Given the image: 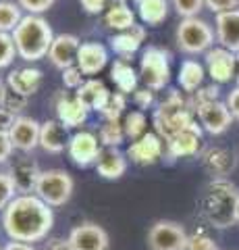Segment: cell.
I'll return each mask as SVG.
<instances>
[{"label":"cell","mask_w":239,"mask_h":250,"mask_svg":"<svg viewBox=\"0 0 239 250\" xmlns=\"http://www.w3.org/2000/svg\"><path fill=\"white\" fill-rule=\"evenodd\" d=\"M55 225V213L36 194H17L2 210V228L13 242H42Z\"/></svg>","instance_id":"obj_1"},{"label":"cell","mask_w":239,"mask_h":250,"mask_svg":"<svg viewBox=\"0 0 239 250\" xmlns=\"http://www.w3.org/2000/svg\"><path fill=\"white\" fill-rule=\"evenodd\" d=\"M237 207L239 190L225 177L212 179L200 198V215L217 229H227L237 223Z\"/></svg>","instance_id":"obj_2"},{"label":"cell","mask_w":239,"mask_h":250,"mask_svg":"<svg viewBox=\"0 0 239 250\" xmlns=\"http://www.w3.org/2000/svg\"><path fill=\"white\" fill-rule=\"evenodd\" d=\"M11 36L17 48V57L27 62H36L48 57L50 46L56 38L50 23L42 15H25Z\"/></svg>","instance_id":"obj_3"},{"label":"cell","mask_w":239,"mask_h":250,"mask_svg":"<svg viewBox=\"0 0 239 250\" xmlns=\"http://www.w3.org/2000/svg\"><path fill=\"white\" fill-rule=\"evenodd\" d=\"M194 106L187 103L181 92H168V96L158 104V108L154 111V129L166 142L168 138H173L175 134H179L183 129H189L196 125L194 119Z\"/></svg>","instance_id":"obj_4"},{"label":"cell","mask_w":239,"mask_h":250,"mask_svg":"<svg viewBox=\"0 0 239 250\" xmlns=\"http://www.w3.org/2000/svg\"><path fill=\"white\" fill-rule=\"evenodd\" d=\"M140 80L154 92L165 90L171 82V52L160 46H148L140 59Z\"/></svg>","instance_id":"obj_5"},{"label":"cell","mask_w":239,"mask_h":250,"mask_svg":"<svg viewBox=\"0 0 239 250\" xmlns=\"http://www.w3.org/2000/svg\"><path fill=\"white\" fill-rule=\"evenodd\" d=\"M75 182L63 169H46L40 173L36 186V196L42 198L48 207H63L73 196Z\"/></svg>","instance_id":"obj_6"},{"label":"cell","mask_w":239,"mask_h":250,"mask_svg":"<svg viewBox=\"0 0 239 250\" xmlns=\"http://www.w3.org/2000/svg\"><path fill=\"white\" fill-rule=\"evenodd\" d=\"M214 40H217V34H214L212 25L200 17L181 19L179 27H177V46L187 54L208 52Z\"/></svg>","instance_id":"obj_7"},{"label":"cell","mask_w":239,"mask_h":250,"mask_svg":"<svg viewBox=\"0 0 239 250\" xmlns=\"http://www.w3.org/2000/svg\"><path fill=\"white\" fill-rule=\"evenodd\" d=\"M189 233L185 231V228L177 221H160L152 223V228L148 229V248L150 250H185L187 246Z\"/></svg>","instance_id":"obj_8"},{"label":"cell","mask_w":239,"mask_h":250,"mask_svg":"<svg viewBox=\"0 0 239 250\" xmlns=\"http://www.w3.org/2000/svg\"><path fill=\"white\" fill-rule=\"evenodd\" d=\"M69 159H71L77 167H90L96 165L100 152H102V144H100V138L94 131H77L71 136V142H69Z\"/></svg>","instance_id":"obj_9"},{"label":"cell","mask_w":239,"mask_h":250,"mask_svg":"<svg viewBox=\"0 0 239 250\" xmlns=\"http://www.w3.org/2000/svg\"><path fill=\"white\" fill-rule=\"evenodd\" d=\"M194 111L200 119V125L212 136L225 134V131L231 127V123H233V115H231L227 103H222V100L198 104Z\"/></svg>","instance_id":"obj_10"},{"label":"cell","mask_w":239,"mask_h":250,"mask_svg":"<svg viewBox=\"0 0 239 250\" xmlns=\"http://www.w3.org/2000/svg\"><path fill=\"white\" fill-rule=\"evenodd\" d=\"M206 71L210 75L212 83H229L235 77V67H237V54L231 52L222 46H214L206 52Z\"/></svg>","instance_id":"obj_11"},{"label":"cell","mask_w":239,"mask_h":250,"mask_svg":"<svg viewBox=\"0 0 239 250\" xmlns=\"http://www.w3.org/2000/svg\"><path fill=\"white\" fill-rule=\"evenodd\" d=\"M166 150V144L165 140L160 138L156 131H148L146 136H142L140 140H135V142H131V146L127 148V159H131V163H135V165H154V163H158L163 159V154Z\"/></svg>","instance_id":"obj_12"},{"label":"cell","mask_w":239,"mask_h":250,"mask_svg":"<svg viewBox=\"0 0 239 250\" xmlns=\"http://www.w3.org/2000/svg\"><path fill=\"white\" fill-rule=\"evenodd\" d=\"M69 242H71L73 250H109L110 246L106 229L102 225L92 221H86L73 228L71 233H69Z\"/></svg>","instance_id":"obj_13"},{"label":"cell","mask_w":239,"mask_h":250,"mask_svg":"<svg viewBox=\"0 0 239 250\" xmlns=\"http://www.w3.org/2000/svg\"><path fill=\"white\" fill-rule=\"evenodd\" d=\"M40 129H42V123L37 119L19 115L17 119H15L11 131H9L13 146L17 148V150H21V152L36 150V148L40 146Z\"/></svg>","instance_id":"obj_14"},{"label":"cell","mask_w":239,"mask_h":250,"mask_svg":"<svg viewBox=\"0 0 239 250\" xmlns=\"http://www.w3.org/2000/svg\"><path fill=\"white\" fill-rule=\"evenodd\" d=\"M55 111H56V119L65 125L67 129L71 127H81L88 119V108L81 103L75 94L69 92H58L55 98Z\"/></svg>","instance_id":"obj_15"},{"label":"cell","mask_w":239,"mask_h":250,"mask_svg":"<svg viewBox=\"0 0 239 250\" xmlns=\"http://www.w3.org/2000/svg\"><path fill=\"white\" fill-rule=\"evenodd\" d=\"M166 154L171 159H185V156H196L202 148V127L196 123L194 127L183 129L179 134L166 140Z\"/></svg>","instance_id":"obj_16"},{"label":"cell","mask_w":239,"mask_h":250,"mask_svg":"<svg viewBox=\"0 0 239 250\" xmlns=\"http://www.w3.org/2000/svg\"><path fill=\"white\" fill-rule=\"evenodd\" d=\"M79 46H81V40L75 34H58L55 38V42H52V46H50L48 59L56 69L63 71V69L73 67L77 62Z\"/></svg>","instance_id":"obj_17"},{"label":"cell","mask_w":239,"mask_h":250,"mask_svg":"<svg viewBox=\"0 0 239 250\" xmlns=\"http://www.w3.org/2000/svg\"><path fill=\"white\" fill-rule=\"evenodd\" d=\"M214 34L217 42L231 52H239V9L219 13L214 19Z\"/></svg>","instance_id":"obj_18"},{"label":"cell","mask_w":239,"mask_h":250,"mask_svg":"<svg viewBox=\"0 0 239 250\" xmlns=\"http://www.w3.org/2000/svg\"><path fill=\"white\" fill-rule=\"evenodd\" d=\"M75 65L83 75H96L109 65V50L100 42H81Z\"/></svg>","instance_id":"obj_19"},{"label":"cell","mask_w":239,"mask_h":250,"mask_svg":"<svg viewBox=\"0 0 239 250\" xmlns=\"http://www.w3.org/2000/svg\"><path fill=\"white\" fill-rule=\"evenodd\" d=\"M69 131L63 123L58 119H48L42 123V129H40V146L44 148L46 152L50 154H58L69 148Z\"/></svg>","instance_id":"obj_20"},{"label":"cell","mask_w":239,"mask_h":250,"mask_svg":"<svg viewBox=\"0 0 239 250\" xmlns=\"http://www.w3.org/2000/svg\"><path fill=\"white\" fill-rule=\"evenodd\" d=\"M75 96L81 100L83 104H86L88 111H96V113H102L104 111V106L109 104V100L112 96V92L106 88L104 82H100V80H86L83 82V85L79 90L75 92Z\"/></svg>","instance_id":"obj_21"},{"label":"cell","mask_w":239,"mask_h":250,"mask_svg":"<svg viewBox=\"0 0 239 250\" xmlns=\"http://www.w3.org/2000/svg\"><path fill=\"white\" fill-rule=\"evenodd\" d=\"M9 173L13 177L17 192L32 194V192H36V186H37V179H40L42 169L37 167V163L32 159H21L11 167Z\"/></svg>","instance_id":"obj_22"},{"label":"cell","mask_w":239,"mask_h":250,"mask_svg":"<svg viewBox=\"0 0 239 250\" xmlns=\"http://www.w3.org/2000/svg\"><path fill=\"white\" fill-rule=\"evenodd\" d=\"M6 85L13 88L15 92L23 94V96H34L42 85V71L36 67H21V69H13L6 77Z\"/></svg>","instance_id":"obj_23"},{"label":"cell","mask_w":239,"mask_h":250,"mask_svg":"<svg viewBox=\"0 0 239 250\" xmlns=\"http://www.w3.org/2000/svg\"><path fill=\"white\" fill-rule=\"evenodd\" d=\"M146 40V27L144 25H135L131 29H125V31H119V34H114L110 38V48L119 54L121 59L131 57V54H135L137 50L142 48V44Z\"/></svg>","instance_id":"obj_24"},{"label":"cell","mask_w":239,"mask_h":250,"mask_svg":"<svg viewBox=\"0 0 239 250\" xmlns=\"http://www.w3.org/2000/svg\"><path fill=\"white\" fill-rule=\"evenodd\" d=\"M96 171L104 179L123 177L127 171V154H123L119 148H102L96 161Z\"/></svg>","instance_id":"obj_25"},{"label":"cell","mask_w":239,"mask_h":250,"mask_svg":"<svg viewBox=\"0 0 239 250\" xmlns=\"http://www.w3.org/2000/svg\"><path fill=\"white\" fill-rule=\"evenodd\" d=\"M200 161H202V165L208 169V173L217 175V179L225 177L229 171L235 167L233 154L219 146H210V148H206V150H202L200 152Z\"/></svg>","instance_id":"obj_26"},{"label":"cell","mask_w":239,"mask_h":250,"mask_svg":"<svg viewBox=\"0 0 239 250\" xmlns=\"http://www.w3.org/2000/svg\"><path fill=\"white\" fill-rule=\"evenodd\" d=\"M104 23H106V27H110L119 34V31L131 29L135 25V13L123 0H110L109 9L104 13Z\"/></svg>","instance_id":"obj_27"},{"label":"cell","mask_w":239,"mask_h":250,"mask_svg":"<svg viewBox=\"0 0 239 250\" xmlns=\"http://www.w3.org/2000/svg\"><path fill=\"white\" fill-rule=\"evenodd\" d=\"M204 77H206V69L200 65L198 61L194 59H187L181 62L179 67V73H177V83L179 88L187 94H196L204 83Z\"/></svg>","instance_id":"obj_28"},{"label":"cell","mask_w":239,"mask_h":250,"mask_svg":"<svg viewBox=\"0 0 239 250\" xmlns=\"http://www.w3.org/2000/svg\"><path fill=\"white\" fill-rule=\"evenodd\" d=\"M110 80L114 82V85H117V90L127 96V94L137 90L140 75H137V71L131 67V62H127L125 59H117L110 67Z\"/></svg>","instance_id":"obj_29"},{"label":"cell","mask_w":239,"mask_h":250,"mask_svg":"<svg viewBox=\"0 0 239 250\" xmlns=\"http://www.w3.org/2000/svg\"><path fill=\"white\" fill-rule=\"evenodd\" d=\"M168 0H137V15L146 25H160L168 17Z\"/></svg>","instance_id":"obj_30"},{"label":"cell","mask_w":239,"mask_h":250,"mask_svg":"<svg viewBox=\"0 0 239 250\" xmlns=\"http://www.w3.org/2000/svg\"><path fill=\"white\" fill-rule=\"evenodd\" d=\"M23 17H25V15H23V9L19 6V2L0 0V31H2V34H13Z\"/></svg>","instance_id":"obj_31"},{"label":"cell","mask_w":239,"mask_h":250,"mask_svg":"<svg viewBox=\"0 0 239 250\" xmlns=\"http://www.w3.org/2000/svg\"><path fill=\"white\" fill-rule=\"evenodd\" d=\"M123 129H125V136L131 142L148 134V119H146L144 111H129L123 117Z\"/></svg>","instance_id":"obj_32"},{"label":"cell","mask_w":239,"mask_h":250,"mask_svg":"<svg viewBox=\"0 0 239 250\" xmlns=\"http://www.w3.org/2000/svg\"><path fill=\"white\" fill-rule=\"evenodd\" d=\"M100 144L102 148H119L125 140V129H123V121H104L102 127L98 131Z\"/></svg>","instance_id":"obj_33"},{"label":"cell","mask_w":239,"mask_h":250,"mask_svg":"<svg viewBox=\"0 0 239 250\" xmlns=\"http://www.w3.org/2000/svg\"><path fill=\"white\" fill-rule=\"evenodd\" d=\"M0 106L19 117V113L27 106V96H23V94L15 92L13 88H9V85L4 83L2 85V92H0Z\"/></svg>","instance_id":"obj_34"},{"label":"cell","mask_w":239,"mask_h":250,"mask_svg":"<svg viewBox=\"0 0 239 250\" xmlns=\"http://www.w3.org/2000/svg\"><path fill=\"white\" fill-rule=\"evenodd\" d=\"M127 108V96L121 92H112V96L109 100V104L104 106V111L100 113L104 121H121V117H125Z\"/></svg>","instance_id":"obj_35"},{"label":"cell","mask_w":239,"mask_h":250,"mask_svg":"<svg viewBox=\"0 0 239 250\" xmlns=\"http://www.w3.org/2000/svg\"><path fill=\"white\" fill-rule=\"evenodd\" d=\"M17 196V188L9 171H0V210H4Z\"/></svg>","instance_id":"obj_36"},{"label":"cell","mask_w":239,"mask_h":250,"mask_svg":"<svg viewBox=\"0 0 239 250\" xmlns=\"http://www.w3.org/2000/svg\"><path fill=\"white\" fill-rule=\"evenodd\" d=\"M15 57H17V48H15L13 36L0 31V69L11 67Z\"/></svg>","instance_id":"obj_37"},{"label":"cell","mask_w":239,"mask_h":250,"mask_svg":"<svg viewBox=\"0 0 239 250\" xmlns=\"http://www.w3.org/2000/svg\"><path fill=\"white\" fill-rule=\"evenodd\" d=\"M171 2H173V9L177 11V15L183 19L198 17V13L206 9L204 0H171Z\"/></svg>","instance_id":"obj_38"},{"label":"cell","mask_w":239,"mask_h":250,"mask_svg":"<svg viewBox=\"0 0 239 250\" xmlns=\"http://www.w3.org/2000/svg\"><path fill=\"white\" fill-rule=\"evenodd\" d=\"M185 250H219V246H217V242L208 236V233L194 231V233H189Z\"/></svg>","instance_id":"obj_39"},{"label":"cell","mask_w":239,"mask_h":250,"mask_svg":"<svg viewBox=\"0 0 239 250\" xmlns=\"http://www.w3.org/2000/svg\"><path fill=\"white\" fill-rule=\"evenodd\" d=\"M219 83H210V85H202L196 94H194V100H191V106H198V104H204V103H214L219 100Z\"/></svg>","instance_id":"obj_40"},{"label":"cell","mask_w":239,"mask_h":250,"mask_svg":"<svg viewBox=\"0 0 239 250\" xmlns=\"http://www.w3.org/2000/svg\"><path fill=\"white\" fill-rule=\"evenodd\" d=\"M83 73H81V69L77 67V65H73V67H67V69H63V85L67 90H79L81 85H83Z\"/></svg>","instance_id":"obj_41"},{"label":"cell","mask_w":239,"mask_h":250,"mask_svg":"<svg viewBox=\"0 0 239 250\" xmlns=\"http://www.w3.org/2000/svg\"><path fill=\"white\" fill-rule=\"evenodd\" d=\"M17 2L27 15H42L48 11L56 0H17Z\"/></svg>","instance_id":"obj_42"},{"label":"cell","mask_w":239,"mask_h":250,"mask_svg":"<svg viewBox=\"0 0 239 250\" xmlns=\"http://www.w3.org/2000/svg\"><path fill=\"white\" fill-rule=\"evenodd\" d=\"M206 9H210L214 15L219 13H227V11H233L239 6V0H204Z\"/></svg>","instance_id":"obj_43"},{"label":"cell","mask_w":239,"mask_h":250,"mask_svg":"<svg viewBox=\"0 0 239 250\" xmlns=\"http://www.w3.org/2000/svg\"><path fill=\"white\" fill-rule=\"evenodd\" d=\"M133 103L140 106V111H146L154 104V90L150 88H142V90H135L133 92Z\"/></svg>","instance_id":"obj_44"},{"label":"cell","mask_w":239,"mask_h":250,"mask_svg":"<svg viewBox=\"0 0 239 250\" xmlns=\"http://www.w3.org/2000/svg\"><path fill=\"white\" fill-rule=\"evenodd\" d=\"M13 150H15V146H13V142H11L9 131H0V165L11 159Z\"/></svg>","instance_id":"obj_45"},{"label":"cell","mask_w":239,"mask_h":250,"mask_svg":"<svg viewBox=\"0 0 239 250\" xmlns=\"http://www.w3.org/2000/svg\"><path fill=\"white\" fill-rule=\"evenodd\" d=\"M79 4H81V9L86 13L98 15V13H102V11L109 9L110 0H79Z\"/></svg>","instance_id":"obj_46"},{"label":"cell","mask_w":239,"mask_h":250,"mask_svg":"<svg viewBox=\"0 0 239 250\" xmlns=\"http://www.w3.org/2000/svg\"><path fill=\"white\" fill-rule=\"evenodd\" d=\"M225 103H227V106H229L231 115H233V119H239V85L229 92V96H227Z\"/></svg>","instance_id":"obj_47"},{"label":"cell","mask_w":239,"mask_h":250,"mask_svg":"<svg viewBox=\"0 0 239 250\" xmlns=\"http://www.w3.org/2000/svg\"><path fill=\"white\" fill-rule=\"evenodd\" d=\"M44 250H73L69 238H50L44 244Z\"/></svg>","instance_id":"obj_48"},{"label":"cell","mask_w":239,"mask_h":250,"mask_svg":"<svg viewBox=\"0 0 239 250\" xmlns=\"http://www.w3.org/2000/svg\"><path fill=\"white\" fill-rule=\"evenodd\" d=\"M15 119H17V115H13L11 111L0 106V131H11Z\"/></svg>","instance_id":"obj_49"},{"label":"cell","mask_w":239,"mask_h":250,"mask_svg":"<svg viewBox=\"0 0 239 250\" xmlns=\"http://www.w3.org/2000/svg\"><path fill=\"white\" fill-rule=\"evenodd\" d=\"M2 250H36V248H34V244H27V242H13L11 240Z\"/></svg>","instance_id":"obj_50"},{"label":"cell","mask_w":239,"mask_h":250,"mask_svg":"<svg viewBox=\"0 0 239 250\" xmlns=\"http://www.w3.org/2000/svg\"><path fill=\"white\" fill-rule=\"evenodd\" d=\"M235 80H237V85H239V52H237V67H235Z\"/></svg>","instance_id":"obj_51"},{"label":"cell","mask_w":239,"mask_h":250,"mask_svg":"<svg viewBox=\"0 0 239 250\" xmlns=\"http://www.w3.org/2000/svg\"><path fill=\"white\" fill-rule=\"evenodd\" d=\"M2 85H4V83H2V80H0V92H2Z\"/></svg>","instance_id":"obj_52"},{"label":"cell","mask_w":239,"mask_h":250,"mask_svg":"<svg viewBox=\"0 0 239 250\" xmlns=\"http://www.w3.org/2000/svg\"><path fill=\"white\" fill-rule=\"evenodd\" d=\"M237 223H239V207H237Z\"/></svg>","instance_id":"obj_53"},{"label":"cell","mask_w":239,"mask_h":250,"mask_svg":"<svg viewBox=\"0 0 239 250\" xmlns=\"http://www.w3.org/2000/svg\"><path fill=\"white\" fill-rule=\"evenodd\" d=\"M123 2H127V0H123Z\"/></svg>","instance_id":"obj_54"},{"label":"cell","mask_w":239,"mask_h":250,"mask_svg":"<svg viewBox=\"0 0 239 250\" xmlns=\"http://www.w3.org/2000/svg\"><path fill=\"white\" fill-rule=\"evenodd\" d=\"M0 250H2V248H0Z\"/></svg>","instance_id":"obj_55"}]
</instances>
